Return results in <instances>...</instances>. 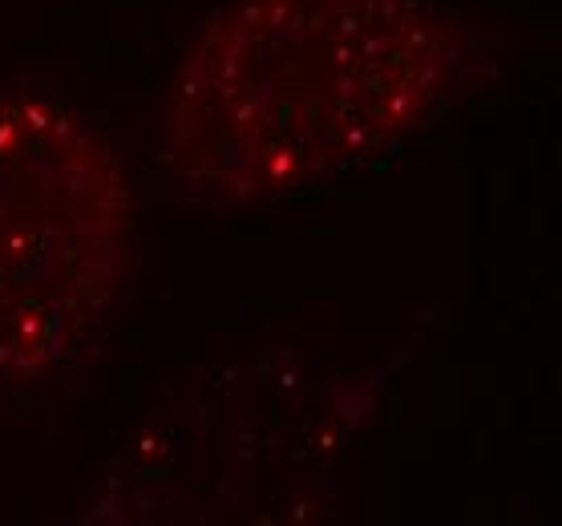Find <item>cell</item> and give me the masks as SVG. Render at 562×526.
I'll use <instances>...</instances> for the list:
<instances>
[{"mask_svg":"<svg viewBox=\"0 0 562 526\" xmlns=\"http://www.w3.org/2000/svg\"><path fill=\"white\" fill-rule=\"evenodd\" d=\"M461 61L434 0H231L175 78L170 170L227 206L333 179L434 122Z\"/></svg>","mask_w":562,"mask_h":526,"instance_id":"1","label":"cell"},{"mask_svg":"<svg viewBox=\"0 0 562 526\" xmlns=\"http://www.w3.org/2000/svg\"><path fill=\"white\" fill-rule=\"evenodd\" d=\"M130 199L90 126L37 98H0V365L69 357L110 304Z\"/></svg>","mask_w":562,"mask_h":526,"instance_id":"2","label":"cell"}]
</instances>
